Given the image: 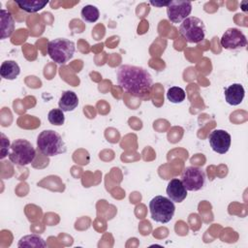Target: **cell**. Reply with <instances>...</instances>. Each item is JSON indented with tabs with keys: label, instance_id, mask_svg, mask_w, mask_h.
I'll list each match as a JSON object with an SVG mask.
<instances>
[{
	"label": "cell",
	"instance_id": "1",
	"mask_svg": "<svg viewBox=\"0 0 248 248\" xmlns=\"http://www.w3.org/2000/svg\"><path fill=\"white\" fill-rule=\"evenodd\" d=\"M117 83L125 92L140 99L149 97L153 86L150 73L142 67L122 65L116 72Z\"/></svg>",
	"mask_w": 248,
	"mask_h": 248
},
{
	"label": "cell",
	"instance_id": "2",
	"mask_svg": "<svg viewBox=\"0 0 248 248\" xmlns=\"http://www.w3.org/2000/svg\"><path fill=\"white\" fill-rule=\"evenodd\" d=\"M37 148L43 155L47 157L65 153L67 150L62 137L53 130H44L39 134Z\"/></svg>",
	"mask_w": 248,
	"mask_h": 248
},
{
	"label": "cell",
	"instance_id": "3",
	"mask_svg": "<svg viewBox=\"0 0 248 248\" xmlns=\"http://www.w3.org/2000/svg\"><path fill=\"white\" fill-rule=\"evenodd\" d=\"M8 157L13 164L23 167L34 161L36 150L30 141L24 139H17L11 143Z\"/></svg>",
	"mask_w": 248,
	"mask_h": 248
},
{
	"label": "cell",
	"instance_id": "4",
	"mask_svg": "<svg viewBox=\"0 0 248 248\" xmlns=\"http://www.w3.org/2000/svg\"><path fill=\"white\" fill-rule=\"evenodd\" d=\"M47 54L57 64H65L74 56L76 46L73 41L65 38L51 40L47 44Z\"/></svg>",
	"mask_w": 248,
	"mask_h": 248
},
{
	"label": "cell",
	"instance_id": "5",
	"mask_svg": "<svg viewBox=\"0 0 248 248\" xmlns=\"http://www.w3.org/2000/svg\"><path fill=\"white\" fill-rule=\"evenodd\" d=\"M149 211L151 218L155 222L166 224L172 219L175 205L170 199L164 196H156L149 202Z\"/></svg>",
	"mask_w": 248,
	"mask_h": 248
},
{
	"label": "cell",
	"instance_id": "6",
	"mask_svg": "<svg viewBox=\"0 0 248 248\" xmlns=\"http://www.w3.org/2000/svg\"><path fill=\"white\" fill-rule=\"evenodd\" d=\"M179 34L188 43H201L205 37V26L203 21L197 16H188L179 26Z\"/></svg>",
	"mask_w": 248,
	"mask_h": 248
},
{
	"label": "cell",
	"instance_id": "7",
	"mask_svg": "<svg viewBox=\"0 0 248 248\" xmlns=\"http://www.w3.org/2000/svg\"><path fill=\"white\" fill-rule=\"evenodd\" d=\"M180 180L187 191H199L204 186L206 175L202 168L190 166L183 170Z\"/></svg>",
	"mask_w": 248,
	"mask_h": 248
},
{
	"label": "cell",
	"instance_id": "8",
	"mask_svg": "<svg viewBox=\"0 0 248 248\" xmlns=\"http://www.w3.org/2000/svg\"><path fill=\"white\" fill-rule=\"evenodd\" d=\"M192 12V3L190 1H181V0H173L170 1L167 6V15L169 20L177 24L186 19Z\"/></svg>",
	"mask_w": 248,
	"mask_h": 248
},
{
	"label": "cell",
	"instance_id": "9",
	"mask_svg": "<svg viewBox=\"0 0 248 248\" xmlns=\"http://www.w3.org/2000/svg\"><path fill=\"white\" fill-rule=\"evenodd\" d=\"M221 46L229 50L242 49L247 45L246 36L237 28H229L222 35L220 40Z\"/></svg>",
	"mask_w": 248,
	"mask_h": 248
},
{
	"label": "cell",
	"instance_id": "10",
	"mask_svg": "<svg viewBox=\"0 0 248 248\" xmlns=\"http://www.w3.org/2000/svg\"><path fill=\"white\" fill-rule=\"evenodd\" d=\"M208 141L212 150L219 154H225L231 147L232 138L231 135L221 129L213 130L208 136Z\"/></svg>",
	"mask_w": 248,
	"mask_h": 248
},
{
	"label": "cell",
	"instance_id": "11",
	"mask_svg": "<svg viewBox=\"0 0 248 248\" xmlns=\"http://www.w3.org/2000/svg\"><path fill=\"white\" fill-rule=\"evenodd\" d=\"M169 199L174 202H182L187 197V190L178 178H172L166 189Z\"/></svg>",
	"mask_w": 248,
	"mask_h": 248
},
{
	"label": "cell",
	"instance_id": "12",
	"mask_svg": "<svg viewBox=\"0 0 248 248\" xmlns=\"http://www.w3.org/2000/svg\"><path fill=\"white\" fill-rule=\"evenodd\" d=\"M224 95L226 102L229 105L237 106L242 103L245 96V90L242 84L232 83L224 90Z\"/></svg>",
	"mask_w": 248,
	"mask_h": 248
},
{
	"label": "cell",
	"instance_id": "13",
	"mask_svg": "<svg viewBox=\"0 0 248 248\" xmlns=\"http://www.w3.org/2000/svg\"><path fill=\"white\" fill-rule=\"evenodd\" d=\"M0 22L1 39L4 40L13 34L15 30V19L9 11L2 9L0 11Z\"/></svg>",
	"mask_w": 248,
	"mask_h": 248
},
{
	"label": "cell",
	"instance_id": "14",
	"mask_svg": "<svg viewBox=\"0 0 248 248\" xmlns=\"http://www.w3.org/2000/svg\"><path fill=\"white\" fill-rule=\"evenodd\" d=\"M78 98L77 94L70 90L63 92L58 102L59 108L62 109L64 112L73 111L78 107Z\"/></svg>",
	"mask_w": 248,
	"mask_h": 248
},
{
	"label": "cell",
	"instance_id": "15",
	"mask_svg": "<svg viewBox=\"0 0 248 248\" xmlns=\"http://www.w3.org/2000/svg\"><path fill=\"white\" fill-rule=\"evenodd\" d=\"M20 74L18 64L14 60H6L2 63L0 68V75L3 78L13 80L16 79Z\"/></svg>",
	"mask_w": 248,
	"mask_h": 248
},
{
	"label": "cell",
	"instance_id": "16",
	"mask_svg": "<svg viewBox=\"0 0 248 248\" xmlns=\"http://www.w3.org/2000/svg\"><path fill=\"white\" fill-rule=\"evenodd\" d=\"M18 8L26 13H37L44 9L48 1H42V0H21L16 1Z\"/></svg>",
	"mask_w": 248,
	"mask_h": 248
},
{
	"label": "cell",
	"instance_id": "17",
	"mask_svg": "<svg viewBox=\"0 0 248 248\" xmlns=\"http://www.w3.org/2000/svg\"><path fill=\"white\" fill-rule=\"evenodd\" d=\"M18 247H34V248H40V247H46V241L38 234H28L22 236L18 243Z\"/></svg>",
	"mask_w": 248,
	"mask_h": 248
},
{
	"label": "cell",
	"instance_id": "18",
	"mask_svg": "<svg viewBox=\"0 0 248 248\" xmlns=\"http://www.w3.org/2000/svg\"><path fill=\"white\" fill-rule=\"evenodd\" d=\"M81 18L85 22L93 23L99 19L100 16V12L96 6L93 5H85L80 12Z\"/></svg>",
	"mask_w": 248,
	"mask_h": 248
},
{
	"label": "cell",
	"instance_id": "19",
	"mask_svg": "<svg viewBox=\"0 0 248 248\" xmlns=\"http://www.w3.org/2000/svg\"><path fill=\"white\" fill-rule=\"evenodd\" d=\"M185 97H186V94L184 89L179 86L170 87L167 92L168 100L173 104L182 103L185 100Z\"/></svg>",
	"mask_w": 248,
	"mask_h": 248
},
{
	"label": "cell",
	"instance_id": "20",
	"mask_svg": "<svg viewBox=\"0 0 248 248\" xmlns=\"http://www.w3.org/2000/svg\"><path fill=\"white\" fill-rule=\"evenodd\" d=\"M47 119L50 124L55 126H61L65 122V115L64 111L60 108H53L49 110L47 114Z\"/></svg>",
	"mask_w": 248,
	"mask_h": 248
},
{
	"label": "cell",
	"instance_id": "21",
	"mask_svg": "<svg viewBox=\"0 0 248 248\" xmlns=\"http://www.w3.org/2000/svg\"><path fill=\"white\" fill-rule=\"evenodd\" d=\"M11 147L10 140L8 137L5 136L4 133H1V148H0V159L3 160L5 157L8 156L9 149Z\"/></svg>",
	"mask_w": 248,
	"mask_h": 248
},
{
	"label": "cell",
	"instance_id": "22",
	"mask_svg": "<svg viewBox=\"0 0 248 248\" xmlns=\"http://www.w3.org/2000/svg\"><path fill=\"white\" fill-rule=\"evenodd\" d=\"M169 3H170V1H166V2H157V1H150V4L151 5H153V6H155V7H163V6H168L169 5Z\"/></svg>",
	"mask_w": 248,
	"mask_h": 248
},
{
	"label": "cell",
	"instance_id": "23",
	"mask_svg": "<svg viewBox=\"0 0 248 248\" xmlns=\"http://www.w3.org/2000/svg\"><path fill=\"white\" fill-rule=\"evenodd\" d=\"M246 3H247V2H243V3L241 4V6H242V10H243V11H246V7L244 6Z\"/></svg>",
	"mask_w": 248,
	"mask_h": 248
}]
</instances>
